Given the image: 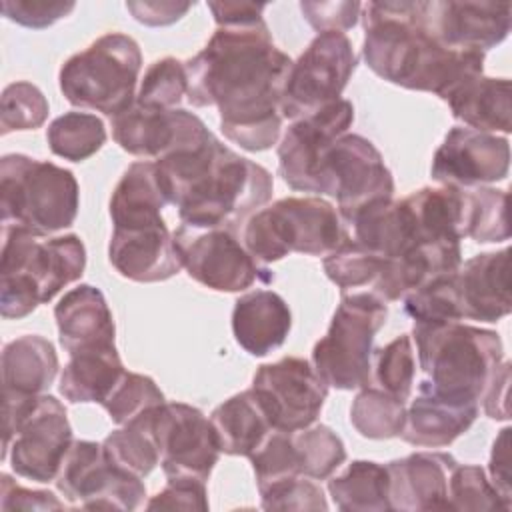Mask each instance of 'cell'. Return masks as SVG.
Listing matches in <instances>:
<instances>
[{"label":"cell","mask_w":512,"mask_h":512,"mask_svg":"<svg viewBox=\"0 0 512 512\" xmlns=\"http://www.w3.org/2000/svg\"><path fill=\"white\" fill-rule=\"evenodd\" d=\"M510 170L508 138L454 126L434 152L430 174L442 186L476 188L500 182Z\"/></svg>","instance_id":"obj_19"},{"label":"cell","mask_w":512,"mask_h":512,"mask_svg":"<svg viewBox=\"0 0 512 512\" xmlns=\"http://www.w3.org/2000/svg\"><path fill=\"white\" fill-rule=\"evenodd\" d=\"M450 510H476V512H508V504L492 486L486 472L476 464H456L448 480Z\"/></svg>","instance_id":"obj_41"},{"label":"cell","mask_w":512,"mask_h":512,"mask_svg":"<svg viewBox=\"0 0 512 512\" xmlns=\"http://www.w3.org/2000/svg\"><path fill=\"white\" fill-rule=\"evenodd\" d=\"M444 102L452 116L464 122L466 128L488 134H508L512 130V96L508 78H486L482 74L456 88Z\"/></svg>","instance_id":"obj_30"},{"label":"cell","mask_w":512,"mask_h":512,"mask_svg":"<svg viewBox=\"0 0 512 512\" xmlns=\"http://www.w3.org/2000/svg\"><path fill=\"white\" fill-rule=\"evenodd\" d=\"M174 244L188 276L216 292H242L256 282H272L274 274L262 266L228 228L174 230Z\"/></svg>","instance_id":"obj_11"},{"label":"cell","mask_w":512,"mask_h":512,"mask_svg":"<svg viewBox=\"0 0 512 512\" xmlns=\"http://www.w3.org/2000/svg\"><path fill=\"white\" fill-rule=\"evenodd\" d=\"M58 356L54 344L40 334H24L2 350V392L38 396L54 382Z\"/></svg>","instance_id":"obj_29"},{"label":"cell","mask_w":512,"mask_h":512,"mask_svg":"<svg viewBox=\"0 0 512 512\" xmlns=\"http://www.w3.org/2000/svg\"><path fill=\"white\" fill-rule=\"evenodd\" d=\"M292 440L300 456V474L306 478L326 480L346 460L344 442L326 424L296 430Z\"/></svg>","instance_id":"obj_39"},{"label":"cell","mask_w":512,"mask_h":512,"mask_svg":"<svg viewBox=\"0 0 512 512\" xmlns=\"http://www.w3.org/2000/svg\"><path fill=\"white\" fill-rule=\"evenodd\" d=\"M2 432V460L8 458L14 474L38 484L56 480L74 442L66 408L50 394H4Z\"/></svg>","instance_id":"obj_8"},{"label":"cell","mask_w":512,"mask_h":512,"mask_svg":"<svg viewBox=\"0 0 512 512\" xmlns=\"http://www.w3.org/2000/svg\"><path fill=\"white\" fill-rule=\"evenodd\" d=\"M112 136L128 154L160 160L180 148L202 144L214 134L184 108H146L134 102L112 118Z\"/></svg>","instance_id":"obj_18"},{"label":"cell","mask_w":512,"mask_h":512,"mask_svg":"<svg viewBox=\"0 0 512 512\" xmlns=\"http://www.w3.org/2000/svg\"><path fill=\"white\" fill-rule=\"evenodd\" d=\"M328 492L342 512L390 510L388 468L372 460H354L342 474L328 480Z\"/></svg>","instance_id":"obj_33"},{"label":"cell","mask_w":512,"mask_h":512,"mask_svg":"<svg viewBox=\"0 0 512 512\" xmlns=\"http://www.w3.org/2000/svg\"><path fill=\"white\" fill-rule=\"evenodd\" d=\"M356 54L344 32H320L292 62L280 112L284 118H302L340 100L352 72Z\"/></svg>","instance_id":"obj_12"},{"label":"cell","mask_w":512,"mask_h":512,"mask_svg":"<svg viewBox=\"0 0 512 512\" xmlns=\"http://www.w3.org/2000/svg\"><path fill=\"white\" fill-rule=\"evenodd\" d=\"M508 2L432 0L422 4V22L428 34L452 50L486 52L506 40L510 32Z\"/></svg>","instance_id":"obj_20"},{"label":"cell","mask_w":512,"mask_h":512,"mask_svg":"<svg viewBox=\"0 0 512 512\" xmlns=\"http://www.w3.org/2000/svg\"><path fill=\"white\" fill-rule=\"evenodd\" d=\"M316 194L334 196L344 224L364 206L390 200L394 178L378 148L360 134L340 136L324 154Z\"/></svg>","instance_id":"obj_10"},{"label":"cell","mask_w":512,"mask_h":512,"mask_svg":"<svg viewBox=\"0 0 512 512\" xmlns=\"http://www.w3.org/2000/svg\"><path fill=\"white\" fill-rule=\"evenodd\" d=\"M416 376V358L412 348V336L400 334L386 346L372 350L370 360V386H376L402 402L412 394Z\"/></svg>","instance_id":"obj_38"},{"label":"cell","mask_w":512,"mask_h":512,"mask_svg":"<svg viewBox=\"0 0 512 512\" xmlns=\"http://www.w3.org/2000/svg\"><path fill=\"white\" fill-rule=\"evenodd\" d=\"M80 188L74 174L26 154L0 160V210L4 228H20L38 238L70 228L76 220Z\"/></svg>","instance_id":"obj_5"},{"label":"cell","mask_w":512,"mask_h":512,"mask_svg":"<svg viewBox=\"0 0 512 512\" xmlns=\"http://www.w3.org/2000/svg\"><path fill=\"white\" fill-rule=\"evenodd\" d=\"M194 4L192 2H174V0H144V2H126V10L132 18L146 26H168L180 20Z\"/></svg>","instance_id":"obj_51"},{"label":"cell","mask_w":512,"mask_h":512,"mask_svg":"<svg viewBox=\"0 0 512 512\" xmlns=\"http://www.w3.org/2000/svg\"><path fill=\"white\" fill-rule=\"evenodd\" d=\"M410 212L418 240H456L468 230L470 192L456 186H424L402 200Z\"/></svg>","instance_id":"obj_27"},{"label":"cell","mask_w":512,"mask_h":512,"mask_svg":"<svg viewBox=\"0 0 512 512\" xmlns=\"http://www.w3.org/2000/svg\"><path fill=\"white\" fill-rule=\"evenodd\" d=\"M188 102L216 106L222 134L248 152L272 148L280 136V100L292 58L274 46L266 22L218 26L184 62Z\"/></svg>","instance_id":"obj_1"},{"label":"cell","mask_w":512,"mask_h":512,"mask_svg":"<svg viewBox=\"0 0 512 512\" xmlns=\"http://www.w3.org/2000/svg\"><path fill=\"white\" fill-rule=\"evenodd\" d=\"M264 510H328L320 486L304 478H292L260 494Z\"/></svg>","instance_id":"obj_46"},{"label":"cell","mask_w":512,"mask_h":512,"mask_svg":"<svg viewBox=\"0 0 512 512\" xmlns=\"http://www.w3.org/2000/svg\"><path fill=\"white\" fill-rule=\"evenodd\" d=\"M470 192L468 230L476 242H502L510 238L508 226V192L488 186H476Z\"/></svg>","instance_id":"obj_43"},{"label":"cell","mask_w":512,"mask_h":512,"mask_svg":"<svg viewBox=\"0 0 512 512\" xmlns=\"http://www.w3.org/2000/svg\"><path fill=\"white\" fill-rule=\"evenodd\" d=\"M412 338L424 374L418 390L452 404H478L504 362L502 340L494 330L462 322H414Z\"/></svg>","instance_id":"obj_4"},{"label":"cell","mask_w":512,"mask_h":512,"mask_svg":"<svg viewBox=\"0 0 512 512\" xmlns=\"http://www.w3.org/2000/svg\"><path fill=\"white\" fill-rule=\"evenodd\" d=\"M456 464L446 452H414L388 462L390 510H450L448 480Z\"/></svg>","instance_id":"obj_23"},{"label":"cell","mask_w":512,"mask_h":512,"mask_svg":"<svg viewBox=\"0 0 512 512\" xmlns=\"http://www.w3.org/2000/svg\"><path fill=\"white\" fill-rule=\"evenodd\" d=\"M478 404H452L418 390L404 416L400 438L412 446L442 448L450 446L476 420Z\"/></svg>","instance_id":"obj_26"},{"label":"cell","mask_w":512,"mask_h":512,"mask_svg":"<svg viewBox=\"0 0 512 512\" xmlns=\"http://www.w3.org/2000/svg\"><path fill=\"white\" fill-rule=\"evenodd\" d=\"M508 388H510V362H502L492 384L488 386L484 394V412L494 420H508L510 408H508Z\"/></svg>","instance_id":"obj_54"},{"label":"cell","mask_w":512,"mask_h":512,"mask_svg":"<svg viewBox=\"0 0 512 512\" xmlns=\"http://www.w3.org/2000/svg\"><path fill=\"white\" fill-rule=\"evenodd\" d=\"M210 422L214 426L220 452L230 456H252L264 440L274 432L268 412L254 392L248 388L218 404Z\"/></svg>","instance_id":"obj_28"},{"label":"cell","mask_w":512,"mask_h":512,"mask_svg":"<svg viewBox=\"0 0 512 512\" xmlns=\"http://www.w3.org/2000/svg\"><path fill=\"white\" fill-rule=\"evenodd\" d=\"M108 260L120 276L134 282H162L182 268L174 236L164 220L114 228Z\"/></svg>","instance_id":"obj_22"},{"label":"cell","mask_w":512,"mask_h":512,"mask_svg":"<svg viewBox=\"0 0 512 512\" xmlns=\"http://www.w3.org/2000/svg\"><path fill=\"white\" fill-rule=\"evenodd\" d=\"M258 492H266L282 482L302 476L300 456L292 440V432L274 430L264 444L250 456Z\"/></svg>","instance_id":"obj_40"},{"label":"cell","mask_w":512,"mask_h":512,"mask_svg":"<svg viewBox=\"0 0 512 512\" xmlns=\"http://www.w3.org/2000/svg\"><path fill=\"white\" fill-rule=\"evenodd\" d=\"M166 198L156 180L154 160H140L128 166L110 198L114 228L154 224L162 220Z\"/></svg>","instance_id":"obj_32"},{"label":"cell","mask_w":512,"mask_h":512,"mask_svg":"<svg viewBox=\"0 0 512 512\" xmlns=\"http://www.w3.org/2000/svg\"><path fill=\"white\" fill-rule=\"evenodd\" d=\"M150 418L166 478L206 482L220 456L210 418L184 402H164L150 412Z\"/></svg>","instance_id":"obj_15"},{"label":"cell","mask_w":512,"mask_h":512,"mask_svg":"<svg viewBox=\"0 0 512 512\" xmlns=\"http://www.w3.org/2000/svg\"><path fill=\"white\" fill-rule=\"evenodd\" d=\"M300 10L308 24L320 32H344L354 28L362 4L360 2H300Z\"/></svg>","instance_id":"obj_49"},{"label":"cell","mask_w":512,"mask_h":512,"mask_svg":"<svg viewBox=\"0 0 512 512\" xmlns=\"http://www.w3.org/2000/svg\"><path fill=\"white\" fill-rule=\"evenodd\" d=\"M216 26H244L262 22L266 4L256 2H208Z\"/></svg>","instance_id":"obj_53"},{"label":"cell","mask_w":512,"mask_h":512,"mask_svg":"<svg viewBox=\"0 0 512 512\" xmlns=\"http://www.w3.org/2000/svg\"><path fill=\"white\" fill-rule=\"evenodd\" d=\"M348 238L336 208L318 196H288L256 210L244 226V246L260 262H278L298 252L328 256Z\"/></svg>","instance_id":"obj_6"},{"label":"cell","mask_w":512,"mask_h":512,"mask_svg":"<svg viewBox=\"0 0 512 512\" xmlns=\"http://www.w3.org/2000/svg\"><path fill=\"white\" fill-rule=\"evenodd\" d=\"M56 488L74 506L84 510H138L146 498L142 478L110 464L102 444L74 440L68 448Z\"/></svg>","instance_id":"obj_13"},{"label":"cell","mask_w":512,"mask_h":512,"mask_svg":"<svg viewBox=\"0 0 512 512\" xmlns=\"http://www.w3.org/2000/svg\"><path fill=\"white\" fill-rule=\"evenodd\" d=\"M424 2L362 4V56L382 80L446 100L456 88L482 76L484 52L438 44L422 22Z\"/></svg>","instance_id":"obj_3"},{"label":"cell","mask_w":512,"mask_h":512,"mask_svg":"<svg viewBox=\"0 0 512 512\" xmlns=\"http://www.w3.org/2000/svg\"><path fill=\"white\" fill-rule=\"evenodd\" d=\"M48 112V100L38 86L26 80L12 82L0 98V132L6 136L16 130H36L46 122Z\"/></svg>","instance_id":"obj_42"},{"label":"cell","mask_w":512,"mask_h":512,"mask_svg":"<svg viewBox=\"0 0 512 512\" xmlns=\"http://www.w3.org/2000/svg\"><path fill=\"white\" fill-rule=\"evenodd\" d=\"M152 410L110 432L102 442L106 460L138 478L148 476L160 464V450L152 432Z\"/></svg>","instance_id":"obj_34"},{"label":"cell","mask_w":512,"mask_h":512,"mask_svg":"<svg viewBox=\"0 0 512 512\" xmlns=\"http://www.w3.org/2000/svg\"><path fill=\"white\" fill-rule=\"evenodd\" d=\"M148 510H208L206 482L194 478H172L166 488L152 496Z\"/></svg>","instance_id":"obj_48"},{"label":"cell","mask_w":512,"mask_h":512,"mask_svg":"<svg viewBox=\"0 0 512 512\" xmlns=\"http://www.w3.org/2000/svg\"><path fill=\"white\" fill-rule=\"evenodd\" d=\"M124 372L126 370L114 344L80 350L70 354V360L60 374L58 390L72 404H104L122 380Z\"/></svg>","instance_id":"obj_31"},{"label":"cell","mask_w":512,"mask_h":512,"mask_svg":"<svg viewBox=\"0 0 512 512\" xmlns=\"http://www.w3.org/2000/svg\"><path fill=\"white\" fill-rule=\"evenodd\" d=\"M76 8L74 2L62 0H4L2 14L26 28L42 30L68 16Z\"/></svg>","instance_id":"obj_47"},{"label":"cell","mask_w":512,"mask_h":512,"mask_svg":"<svg viewBox=\"0 0 512 512\" xmlns=\"http://www.w3.org/2000/svg\"><path fill=\"white\" fill-rule=\"evenodd\" d=\"M60 502L48 490H30L18 486L8 474H0V510H62Z\"/></svg>","instance_id":"obj_50"},{"label":"cell","mask_w":512,"mask_h":512,"mask_svg":"<svg viewBox=\"0 0 512 512\" xmlns=\"http://www.w3.org/2000/svg\"><path fill=\"white\" fill-rule=\"evenodd\" d=\"M188 92L184 62L166 56L148 66L136 94V104L146 108H176Z\"/></svg>","instance_id":"obj_44"},{"label":"cell","mask_w":512,"mask_h":512,"mask_svg":"<svg viewBox=\"0 0 512 512\" xmlns=\"http://www.w3.org/2000/svg\"><path fill=\"white\" fill-rule=\"evenodd\" d=\"M164 394L156 386V382L150 376L136 374V372H124L122 380L114 388V392L108 396V400L102 404L108 412L110 420L118 426H124L138 418L140 414L164 404Z\"/></svg>","instance_id":"obj_45"},{"label":"cell","mask_w":512,"mask_h":512,"mask_svg":"<svg viewBox=\"0 0 512 512\" xmlns=\"http://www.w3.org/2000/svg\"><path fill=\"white\" fill-rule=\"evenodd\" d=\"M404 416L406 402L370 384L356 394L350 406L352 426L360 436L370 440H388L400 436Z\"/></svg>","instance_id":"obj_36"},{"label":"cell","mask_w":512,"mask_h":512,"mask_svg":"<svg viewBox=\"0 0 512 512\" xmlns=\"http://www.w3.org/2000/svg\"><path fill=\"white\" fill-rule=\"evenodd\" d=\"M508 258L510 248L482 252L450 272V288L460 322H498L510 314Z\"/></svg>","instance_id":"obj_21"},{"label":"cell","mask_w":512,"mask_h":512,"mask_svg":"<svg viewBox=\"0 0 512 512\" xmlns=\"http://www.w3.org/2000/svg\"><path fill=\"white\" fill-rule=\"evenodd\" d=\"M354 122L350 100H336L296 118L278 144V174L298 192L318 190V170L326 150L348 132Z\"/></svg>","instance_id":"obj_17"},{"label":"cell","mask_w":512,"mask_h":512,"mask_svg":"<svg viewBox=\"0 0 512 512\" xmlns=\"http://www.w3.org/2000/svg\"><path fill=\"white\" fill-rule=\"evenodd\" d=\"M386 318V302L372 292L342 294L328 332L312 348L316 374L338 390L368 386L372 342Z\"/></svg>","instance_id":"obj_9"},{"label":"cell","mask_w":512,"mask_h":512,"mask_svg":"<svg viewBox=\"0 0 512 512\" xmlns=\"http://www.w3.org/2000/svg\"><path fill=\"white\" fill-rule=\"evenodd\" d=\"M46 142L52 154L70 162H82L104 146L106 128L96 114L64 112L50 122Z\"/></svg>","instance_id":"obj_35"},{"label":"cell","mask_w":512,"mask_h":512,"mask_svg":"<svg viewBox=\"0 0 512 512\" xmlns=\"http://www.w3.org/2000/svg\"><path fill=\"white\" fill-rule=\"evenodd\" d=\"M326 276L346 292H370L380 274L384 272L386 258L362 248L354 240L346 238L336 250L324 256Z\"/></svg>","instance_id":"obj_37"},{"label":"cell","mask_w":512,"mask_h":512,"mask_svg":"<svg viewBox=\"0 0 512 512\" xmlns=\"http://www.w3.org/2000/svg\"><path fill=\"white\" fill-rule=\"evenodd\" d=\"M168 204L190 228H228L262 208L274 190L270 172L224 146L216 136L154 160Z\"/></svg>","instance_id":"obj_2"},{"label":"cell","mask_w":512,"mask_h":512,"mask_svg":"<svg viewBox=\"0 0 512 512\" xmlns=\"http://www.w3.org/2000/svg\"><path fill=\"white\" fill-rule=\"evenodd\" d=\"M510 426L502 428L500 434L496 436L494 444H492V454H490V464H488V470H490V482L492 486L500 492V496L512 504V498H510Z\"/></svg>","instance_id":"obj_52"},{"label":"cell","mask_w":512,"mask_h":512,"mask_svg":"<svg viewBox=\"0 0 512 512\" xmlns=\"http://www.w3.org/2000/svg\"><path fill=\"white\" fill-rule=\"evenodd\" d=\"M86 268V248L80 236L66 234L48 240L20 230L4 228L0 276L18 274L28 278L40 302H50L64 286L76 282Z\"/></svg>","instance_id":"obj_14"},{"label":"cell","mask_w":512,"mask_h":512,"mask_svg":"<svg viewBox=\"0 0 512 512\" xmlns=\"http://www.w3.org/2000/svg\"><path fill=\"white\" fill-rule=\"evenodd\" d=\"M140 68L138 42L128 34L108 32L62 64L58 84L72 106L114 118L134 106Z\"/></svg>","instance_id":"obj_7"},{"label":"cell","mask_w":512,"mask_h":512,"mask_svg":"<svg viewBox=\"0 0 512 512\" xmlns=\"http://www.w3.org/2000/svg\"><path fill=\"white\" fill-rule=\"evenodd\" d=\"M60 346L68 354L114 344L116 326L104 294L92 284L68 290L54 308Z\"/></svg>","instance_id":"obj_24"},{"label":"cell","mask_w":512,"mask_h":512,"mask_svg":"<svg viewBox=\"0 0 512 512\" xmlns=\"http://www.w3.org/2000/svg\"><path fill=\"white\" fill-rule=\"evenodd\" d=\"M292 328V314L284 298L272 290L240 296L232 310L234 340L252 356H266L280 348Z\"/></svg>","instance_id":"obj_25"},{"label":"cell","mask_w":512,"mask_h":512,"mask_svg":"<svg viewBox=\"0 0 512 512\" xmlns=\"http://www.w3.org/2000/svg\"><path fill=\"white\" fill-rule=\"evenodd\" d=\"M252 388L262 400L272 428L282 432L312 426L328 396V384L308 360L298 356L258 366Z\"/></svg>","instance_id":"obj_16"}]
</instances>
